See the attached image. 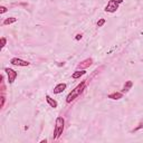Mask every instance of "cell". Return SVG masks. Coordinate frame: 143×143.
<instances>
[{
    "label": "cell",
    "mask_w": 143,
    "mask_h": 143,
    "mask_svg": "<svg viewBox=\"0 0 143 143\" xmlns=\"http://www.w3.org/2000/svg\"><path fill=\"white\" fill-rule=\"evenodd\" d=\"M92 64H93V59L92 58H86L85 61H83L78 64L77 69H85V68H87V67H90Z\"/></svg>",
    "instance_id": "obj_6"
},
{
    "label": "cell",
    "mask_w": 143,
    "mask_h": 143,
    "mask_svg": "<svg viewBox=\"0 0 143 143\" xmlns=\"http://www.w3.org/2000/svg\"><path fill=\"white\" fill-rule=\"evenodd\" d=\"M105 23V19H103V18H101L100 20L97 21V27H103V25Z\"/></svg>",
    "instance_id": "obj_15"
},
{
    "label": "cell",
    "mask_w": 143,
    "mask_h": 143,
    "mask_svg": "<svg viewBox=\"0 0 143 143\" xmlns=\"http://www.w3.org/2000/svg\"><path fill=\"white\" fill-rule=\"evenodd\" d=\"M141 129H143V122H140V123H139V125L136 126V128H134V129L132 130V132H136V131L141 130Z\"/></svg>",
    "instance_id": "obj_13"
},
{
    "label": "cell",
    "mask_w": 143,
    "mask_h": 143,
    "mask_svg": "<svg viewBox=\"0 0 143 143\" xmlns=\"http://www.w3.org/2000/svg\"><path fill=\"white\" fill-rule=\"evenodd\" d=\"M6 43H7V39H6L5 37H1V39H0V44H1V45H0V47H1V48H3V47L6 46Z\"/></svg>",
    "instance_id": "obj_14"
},
{
    "label": "cell",
    "mask_w": 143,
    "mask_h": 143,
    "mask_svg": "<svg viewBox=\"0 0 143 143\" xmlns=\"http://www.w3.org/2000/svg\"><path fill=\"white\" fill-rule=\"evenodd\" d=\"M45 98H46V102L48 103V105H49L50 107H53V109H56V107L58 106L57 101H55L54 98H51V97L49 96V95H46Z\"/></svg>",
    "instance_id": "obj_9"
},
{
    "label": "cell",
    "mask_w": 143,
    "mask_h": 143,
    "mask_svg": "<svg viewBox=\"0 0 143 143\" xmlns=\"http://www.w3.org/2000/svg\"><path fill=\"white\" fill-rule=\"evenodd\" d=\"M17 21V18H15V17H9V18H6L5 20H3L2 22V25L3 26H7V25H11V23H14Z\"/></svg>",
    "instance_id": "obj_11"
},
{
    "label": "cell",
    "mask_w": 143,
    "mask_h": 143,
    "mask_svg": "<svg viewBox=\"0 0 143 143\" xmlns=\"http://www.w3.org/2000/svg\"><path fill=\"white\" fill-rule=\"evenodd\" d=\"M86 74V72L84 69H77V70H75L73 74H72V78H74V79H78V78H81L82 76H84V75Z\"/></svg>",
    "instance_id": "obj_8"
},
{
    "label": "cell",
    "mask_w": 143,
    "mask_h": 143,
    "mask_svg": "<svg viewBox=\"0 0 143 143\" xmlns=\"http://www.w3.org/2000/svg\"><path fill=\"white\" fill-rule=\"evenodd\" d=\"M5 72L8 75V83H9V84H13L18 76V73L16 70L11 69V68H5Z\"/></svg>",
    "instance_id": "obj_5"
},
{
    "label": "cell",
    "mask_w": 143,
    "mask_h": 143,
    "mask_svg": "<svg viewBox=\"0 0 143 143\" xmlns=\"http://www.w3.org/2000/svg\"><path fill=\"white\" fill-rule=\"evenodd\" d=\"M3 104H5V96H1V107H3Z\"/></svg>",
    "instance_id": "obj_18"
},
{
    "label": "cell",
    "mask_w": 143,
    "mask_h": 143,
    "mask_svg": "<svg viewBox=\"0 0 143 143\" xmlns=\"http://www.w3.org/2000/svg\"><path fill=\"white\" fill-rule=\"evenodd\" d=\"M85 84H86V82L83 81L81 84H78V85L75 87V88L72 91V92H70L68 95H67V97H66V103H67V104H69V103L73 102L76 97H78V95L81 94L83 91H84V88H85Z\"/></svg>",
    "instance_id": "obj_1"
},
{
    "label": "cell",
    "mask_w": 143,
    "mask_h": 143,
    "mask_svg": "<svg viewBox=\"0 0 143 143\" xmlns=\"http://www.w3.org/2000/svg\"><path fill=\"white\" fill-rule=\"evenodd\" d=\"M10 64H11V65H14V66L27 67V66H29L30 63H29V62H27V61H23V59H20V58L15 57V58H11V59H10Z\"/></svg>",
    "instance_id": "obj_3"
},
{
    "label": "cell",
    "mask_w": 143,
    "mask_h": 143,
    "mask_svg": "<svg viewBox=\"0 0 143 143\" xmlns=\"http://www.w3.org/2000/svg\"><path fill=\"white\" fill-rule=\"evenodd\" d=\"M118 3H116L115 1H113V0H110L109 1V3L106 5V7H105V11L106 13H110V14H113V13H116V10L118 9Z\"/></svg>",
    "instance_id": "obj_4"
},
{
    "label": "cell",
    "mask_w": 143,
    "mask_h": 143,
    "mask_svg": "<svg viewBox=\"0 0 143 143\" xmlns=\"http://www.w3.org/2000/svg\"><path fill=\"white\" fill-rule=\"evenodd\" d=\"M7 11H8V8L7 7H5V6H1V7H0V14H5V13H7Z\"/></svg>",
    "instance_id": "obj_16"
},
{
    "label": "cell",
    "mask_w": 143,
    "mask_h": 143,
    "mask_svg": "<svg viewBox=\"0 0 143 143\" xmlns=\"http://www.w3.org/2000/svg\"><path fill=\"white\" fill-rule=\"evenodd\" d=\"M66 87H67V85L65 84V83H59V84H57L56 86L54 87V94H61V93H63L64 91L66 90Z\"/></svg>",
    "instance_id": "obj_7"
},
{
    "label": "cell",
    "mask_w": 143,
    "mask_h": 143,
    "mask_svg": "<svg viewBox=\"0 0 143 143\" xmlns=\"http://www.w3.org/2000/svg\"><path fill=\"white\" fill-rule=\"evenodd\" d=\"M107 97L111 98V100L117 101V100H121V98L123 97V93H121V92H114V93H112V94H110Z\"/></svg>",
    "instance_id": "obj_10"
},
{
    "label": "cell",
    "mask_w": 143,
    "mask_h": 143,
    "mask_svg": "<svg viewBox=\"0 0 143 143\" xmlns=\"http://www.w3.org/2000/svg\"><path fill=\"white\" fill-rule=\"evenodd\" d=\"M113 1H115L116 3H118V5H121V3L124 2V0H113Z\"/></svg>",
    "instance_id": "obj_19"
},
{
    "label": "cell",
    "mask_w": 143,
    "mask_h": 143,
    "mask_svg": "<svg viewBox=\"0 0 143 143\" xmlns=\"http://www.w3.org/2000/svg\"><path fill=\"white\" fill-rule=\"evenodd\" d=\"M82 37H83L82 34H77L76 37H75V39H76V40H79V39H82Z\"/></svg>",
    "instance_id": "obj_17"
},
{
    "label": "cell",
    "mask_w": 143,
    "mask_h": 143,
    "mask_svg": "<svg viewBox=\"0 0 143 143\" xmlns=\"http://www.w3.org/2000/svg\"><path fill=\"white\" fill-rule=\"evenodd\" d=\"M132 86H133V82L132 81H128L124 84V86H123V92H128V91H130Z\"/></svg>",
    "instance_id": "obj_12"
},
{
    "label": "cell",
    "mask_w": 143,
    "mask_h": 143,
    "mask_svg": "<svg viewBox=\"0 0 143 143\" xmlns=\"http://www.w3.org/2000/svg\"><path fill=\"white\" fill-rule=\"evenodd\" d=\"M40 143H47V140H43Z\"/></svg>",
    "instance_id": "obj_20"
},
{
    "label": "cell",
    "mask_w": 143,
    "mask_h": 143,
    "mask_svg": "<svg viewBox=\"0 0 143 143\" xmlns=\"http://www.w3.org/2000/svg\"><path fill=\"white\" fill-rule=\"evenodd\" d=\"M64 125H65V120L62 116H58L56 118V123H55V130H54V140H57L63 134L64 131Z\"/></svg>",
    "instance_id": "obj_2"
}]
</instances>
